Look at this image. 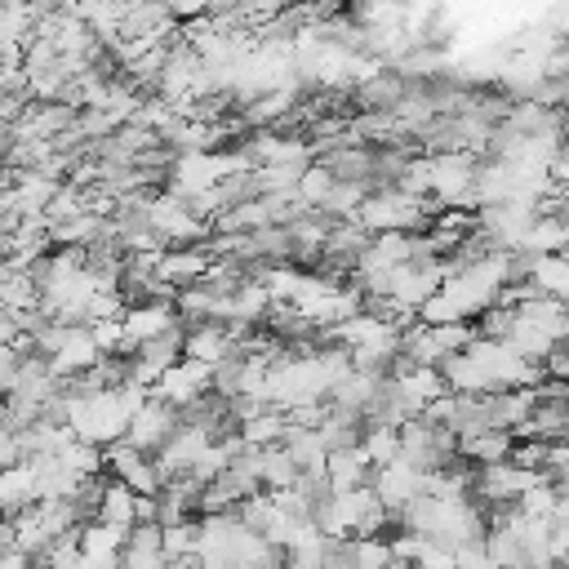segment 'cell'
<instances>
[{
    "mask_svg": "<svg viewBox=\"0 0 569 569\" xmlns=\"http://www.w3.org/2000/svg\"><path fill=\"white\" fill-rule=\"evenodd\" d=\"M547 373H551V378H560V382L569 378V338L547 356Z\"/></svg>",
    "mask_w": 569,
    "mask_h": 569,
    "instance_id": "44dd1931",
    "label": "cell"
},
{
    "mask_svg": "<svg viewBox=\"0 0 569 569\" xmlns=\"http://www.w3.org/2000/svg\"><path fill=\"white\" fill-rule=\"evenodd\" d=\"M369 476H373V462H369V453H365L360 445H351V449H333V453L325 458V485H329V493L365 489Z\"/></svg>",
    "mask_w": 569,
    "mask_h": 569,
    "instance_id": "8fae6325",
    "label": "cell"
},
{
    "mask_svg": "<svg viewBox=\"0 0 569 569\" xmlns=\"http://www.w3.org/2000/svg\"><path fill=\"white\" fill-rule=\"evenodd\" d=\"M511 449H516V436H511V431H480V436L458 440V458H471V462H480V467L507 462Z\"/></svg>",
    "mask_w": 569,
    "mask_h": 569,
    "instance_id": "2e32d148",
    "label": "cell"
},
{
    "mask_svg": "<svg viewBox=\"0 0 569 569\" xmlns=\"http://www.w3.org/2000/svg\"><path fill=\"white\" fill-rule=\"evenodd\" d=\"M471 182H476V160L467 151H436L427 160V196L436 204H449V209L467 204V209H476Z\"/></svg>",
    "mask_w": 569,
    "mask_h": 569,
    "instance_id": "3957f363",
    "label": "cell"
},
{
    "mask_svg": "<svg viewBox=\"0 0 569 569\" xmlns=\"http://www.w3.org/2000/svg\"><path fill=\"white\" fill-rule=\"evenodd\" d=\"M18 462H27V436L0 422V467H18Z\"/></svg>",
    "mask_w": 569,
    "mask_h": 569,
    "instance_id": "d6986e66",
    "label": "cell"
},
{
    "mask_svg": "<svg viewBox=\"0 0 569 569\" xmlns=\"http://www.w3.org/2000/svg\"><path fill=\"white\" fill-rule=\"evenodd\" d=\"M182 360V329H173V333H164V338H151V342H142L133 356H129V382H138V387H156L173 365Z\"/></svg>",
    "mask_w": 569,
    "mask_h": 569,
    "instance_id": "ba28073f",
    "label": "cell"
},
{
    "mask_svg": "<svg viewBox=\"0 0 569 569\" xmlns=\"http://www.w3.org/2000/svg\"><path fill=\"white\" fill-rule=\"evenodd\" d=\"M351 222H360L369 236H391V231L413 236L422 222H431V204L418 200V196H405L400 187H378L360 200Z\"/></svg>",
    "mask_w": 569,
    "mask_h": 569,
    "instance_id": "6da1fadb",
    "label": "cell"
},
{
    "mask_svg": "<svg viewBox=\"0 0 569 569\" xmlns=\"http://www.w3.org/2000/svg\"><path fill=\"white\" fill-rule=\"evenodd\" d=\"M453 569H493V565H489V556H485V538L453 547Z\"/></svg>",
    "mask_w": 569,
    "mask_h": 569,
    "instance_id": "ffe728a7",
    "label": "cell"
},
{
    "mask_svg": "<svg viewBox=\"0 0 569 569\" xmlns=\"http://www.w3.org/2000/svg\"><path fill=\"white\" fill-rule=\"evenodd\" d=\"M236 356V333L227 325H196L182 333V360H196L204 369H218Z\"/></svg>",
    "mask_w": 569,
    "mask_h": 569,
    "instance_id": "30bf717a",
    "label": "cell"
},
{
    "mask_svg": "<svg viewBox=\"0 0 569 569\" xmlns=\"http://www.w3.org/2000/svg\"><path fill=\"white\" fill-rule=\"evenodd\" d=\"M40 493H36V471L27 462L18 467H0V516H18L27 507H36Z\"/></svg>",
    "mask_w": 569,
    "mask_h": 569,
    "instance_id": "9a60e30c",
    "label": "cell"
},
{
    "mask_svg": "<svg viewBox=\"0 0 569 569\" xmlns=\"http://www.w3.org/2000/svg\"><path fill=\"white\" fill-rule=\"evenodd\" d=\"M173 329H182L173 298L133 302V307H124V316H120V351H138L142 342L164 338V333H173Z\"/></svg>",
    "mask_w": 569,
    "mask_h": 569,
    "instance_id": "277c9868",
    "label": "cell"
},
{
    "mask_svg": "<svg viewBox=\"0 0 569 569\" xmlns=\"http://www.w3.org/2000/svg\"><path fill=\"white\" fill-rule=\"evenodd\" d=\"M133 502H138V493L133 489H124L120 480H111V485H102L98 489V502H93V520L98 525H111V529H133L138 525V516H133Z\"/></svg>",
    "mask_w": 569,
    "mask_h": 569,
    "instance_id": "5bb4252c",
    "label": "cell"
},
{
    "mask_svg": "<svg viewBox=\"0 0 569 569\" xmlns=\"http://www.w3.org/2000/svg\"><path fill=\"white\" fill-rule=\"evenodd\" d=\"M476 338L471 325H409L400 333V356L405 365H422V369H440L449 356H458L467 342Z\"/></svg>",
    "mask_w": 569,
    "mask_h": 569,
    "instance_id": "7a4b0ae2",
    "label": "cell"
},
{
    "mask_svg": "<svg viewBox=\"0 0 569 569\" xmlns=\"http://www.w3.org/2000/svg\"><path fill=\"white\" fill-rule=\"evenodd\" d=\"M529 258V253H525ZM525 284L551 302H565L569 307V258L565 253H547V258H529V271H525Z\"/></svg>",
    "mask_w": 569,
    "mask_h": 569,
    "instance_id": "7c38bea8",
    "label": "cell"
},
{
    "mask_svg": "<svg viewBox=\"0 0 569 569\" xmlns=\"http://www.w3.org/2000/svg\"><path fill=\"white\" fill-rule=\"evenodd\" d=\"M347 560L351 569H391V538L373 533V538H347Z\"/></svg>",
    "mask_w": 569,
    "mask_h": 569,
    "instance_id": "e0dca14e",
    "label": "cell"
},
{
    "mask_svg": "<svg viewBox=\"0 0 569 569\" xmlns=\"http://www.w3.org/2000/svg\"><path fill=\"white\" fill-rule=\"evenodd\" d=\"M565 258H569V244H565Z\"/></svg>",
    "mask_w": 569,
    "mask_h": 569,
    "instance_id": "603a6c76",
    "label": "cell"
},
{
    "mask_svg": "<svg viewBox=\"0 0 569 569\" xmlns=\"http://www.w3.org/2000/svg\"><path fill=\"white\" fill-rule=\"evenodd\" d=\"M102 462L111 467V476H116L124 489H133V493H142V498H156V493L164 489V480H160L156 462H151L147 453L129 449L124 440H120V445H111V449H102Z\"/></svg>",
    "mask_w": 569,
    "mask_h": 569,
    "instance_id": "9c48e42d",
    "label": "cell"
},
{
    "mask_svg": "<svg viewBox=\"0 0 569 569\" xmlns=\"http://www.w3.org/2000/svg\"><path fill=\"white\" fill-rule=\"evenodd\" d=\"M196 538H200V520H178L160 529V547L164 560H191L196 556Z\"/></svg>",
    "mask_w": 569,
    "mask_h": 569,
    "instance_id": "ac0fdd59",
    "label": "cell"
},
{
    "mask_svg": "<svg viewBox=\"0 0 569 569\" xmlns=\"http://www.w3.org/2000/svg\"><path fill=\"white\" fill-rule=\"evenodd\" d=\"M164 547H160V525H133L120 551V569H164Z\"/></svg>",
    "mask_w": 569,
    "mask_h": 569,
    "instance_id": "4fadbf2b",
    "label": "cell"
},
{
    "mask_svg": "<svg viewBox=\"0 0 569 569\" xmlns=\"http://www.w3.org/2000/svg\"><path fill=\"white\" fill-rule=\"evenodd\" d=\"M209 391H213V369H204V365H196V360H178V365L151 387V396L164 400V405L178 409V413L196 409Z\"/></svg>",
    "mask_w": 569,
    "mask_h": 569,
    "instance_id": "8992f818",
    "label": "cell"
},
{
    "mask_svg": "<svg viewBox=\"0 0 569 569\" xmlns=\"http://www.w3.org/2000/svg\"><path fill=\"white\" fill-rule=\"evenodd\" d=\"M178 427H182V413H178V409H169L164 400H156V396H151V400H147V405H142V409L129 418L124 445L151 458V453H160V445H164V440H169Z\"/></svg>",
    "mask_w": 569,
    "mask_h": 569,
    "instance_id": "52a82bcc",
    "label": "cell"
},
{
    "mask_svg": "<svg viewBox=\"0 0 569 569\" xmlns=\"http://www.w3.org/2000/svg\"><path fill=\"white\" fill-rule=\"evenodd\" d=\"M22 338V329H18V320L9 316V311H0V347H13Z\"/></svg>",
    "mask_w": 569,
    "mask_h": 569,
    "instance_id": "7402d4cb",
    "label": "cell"
},
{
    "mask_svg": "<svg viewBox=\"0 0 569 569\" xmlns=\"http://www.w3.org/2000/svg\"><path fill=\"white\" fill-rule=\"evenodd\" d=\"M142 209V218H147V227H151V236L160 240V244H187V240H200L209 227H204V218H196L191 213V204H182L178 196H156V200H142L138 204Z\"/></svg>",
    "mask_w": 569,
    "mask_h": 569,
    "instance_id": "5b68a950",
    "label": "cell"
}]
</instances>
